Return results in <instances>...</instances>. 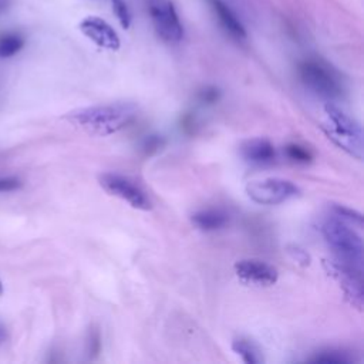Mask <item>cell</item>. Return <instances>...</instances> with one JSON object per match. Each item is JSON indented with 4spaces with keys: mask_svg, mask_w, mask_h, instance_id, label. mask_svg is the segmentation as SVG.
<instances>
[{
    "mask_svg": "<svg viewBox=\"0 0 364 364\" xmlns=\"http://www.w3.org/2000/svg\"><path fill=\"white\" fill-rule=\"evenodd\" d=\"M137 116L138 108L135 104L119 101L78 108L67 113L66 119L87 134L107 137L124 130Z\"/></svg>",
    "mask_w": 364,
    "mask_h": 364,
    "instance_id": "cell-1",
    "label": "cell"
},
{
    "mask_svg": "<svg viewBox=\"0 0 364 364\" xmlns=\"http://www.w3.org/2000/svg\"><path fill=\"white\" fill-rule=\"evenodd\" d=\"M322 234L336 261L363 272V239L354 227L333 215L324 220Z\"/></svg>",
    "mask_w": 364,
    "mask_h": 364,
    "instance_id": "cell-2",
    "label": "cell"
},
{
    "mask_svg": "<svg viewBox=\"0 0 364 364\" xmlns=\"http://www.w3.org/2000/svg\"><path fill=\"white\" fill-rule=\"evenodd\" d=\"M323 128L331 141L352 157L363 158V130L361 125L342 108L331 103L324 105Z\"/></svg>",
    "mask_w": 364,
    "mask_h": 364,
    "instance_id": "cell-3",
    "label": "cell"
},
{
    "mask_svg": "<svg viewBox=\"0 0 364 364\" xmlns=\"http://www.w3.org/2000/svg\"><path fill=\"white\" fill-rule=\"evenodd\" d=\"M299 76L307 89L326 98H338L343 94L339 76L320 60H304L299 64Z\"/></svg>",
    "mask_w": 364,
    "mask_h": 364,
    "instance_id": "cell-4",
    "label": "cell"
},
{
    "mask_svg": "<svg viewBox=\"0 0 364 364\" xmlns=\"http://www.w3.org/2000/svg\"><path fill=\"white\" fill-rule=\"evenodd\" d=\"M101 188L113 197L138 211H151L153 202L147 191L132 178L119 173H104L98 177Z\"/></svg>",
    "mask_w": 364,
    "mask_h": 364,
    "instance_id": "cell-5",
    "label": "cell"
},
{
    "mask_svg": "<svg viewBox=\"0 0 364 364\" xmlns=\"http://www.w3.org/2000/svg\"><path fill=\"white\" fill-rule=\"evenodd\" d=\"M248 197L259 205H279L299 197L300 188L285 178H262L249 181L245 188Z\"/></svg>",
    "mask_w": 364,
    "mask_h": 364,
    "instance_id": "cell-6",
    "label": "cell"
},
{
    "mask_svg": "<svg viewBox=\"0 0 364 364\" xmlns=\"http://www.w3.org/2000/svg\"><path fill=\"white\" fill-rule=\"evenodd\" d=\"M150 15L155 32L168 43H180L184 39V27L174 5L168 0H154Z\"/></svg>",
    "mask_w": 364,
    "mask_h": 364,
    "instance_id": "cell-7",
    "label": "cell"
},
{
    "mask_svg": "<svg viewBox=\"0 0 364 364\" xmlns=\"http://www.w3.org/2000/svg\"><path fill=\"white\" fill-rule=\"evenodd\" d=\"M324 268L327 273L339 284L346 297L358 309L363 306V281L361 270L347 266L339 261H324Z\"/></svg>",
    "mask_w": 364,
    "mask_h": 364,
    "instance_id": "cell-8",
    "label": "cell"
},
{
    "mask_svg": "<svg viewBox=\"0 0 364 364\" xmlns=\"http://www.w3.org/2000/svg\"><path fill=\"white\" fill-rule=\"evenodd\" d=\"M239 281L255 286H272L277 282L279 272L275 266L261 259H242L235 263Z\"/></svg>",
    "mask_w": 364,
    "mask_h": 364,
    "instance_id": "cell-9",
    "label": "cell"
},
{
    "mask_svg": "<svg viewBox=\"0 0 364 364\" xmlns=\"http://www.w3.org/2000/svg\"><path fill=\"white\" fill-rule=\"evenodd\" d=\"M80 31L98 47L116 51L121 46V40L117 32L105 20L97 16H90L84 19L80 23Z\"/></svg>",
    "mask_w": 364,
    "mask_h": 364,
    "instance_id": "cell-10",
    "label": "cell"
},
{
    "mask_svg": "<svg viewBox=\"0 0 364 364\" xmlns=\"http://www.w3.org/2000/svg\"><path fill=\"white\" fill-rule=\"evenodd\" d=\"M241 155L246 162L255 165L272 164L276 158L275 146L266 138H250L241 146Z\"/></svg>",
    "mask_w": 364,
    "mask_h": 364,
    "instance_id": "cell-11",
    "label": "cell"
},
{
    "mask_svg": "<svg viewBox=\"0 0 364 364\" xmlns=\"http://www.w3.org/2000/svg\"><path fill=\"white\" fill-rule=\"evenodd\" d=\"M222 27L236 40L246 39V29L234 10L223 0H208Z\"/></svg>",
    "mask_w": 364,
    "mask_h": 364,
    "instance_id": "cell-12",
    "label": "cell"
},
{
    "mask_svg": "<svg viewBox=\"0 0 364 364\" xmlns=\"http://www.w3.org/2000/svg\"><path fill=\"white\" fill-rule=\"evenodd\" d=\"M191 222L195 228L204 232H215L225 228L229 222V215L222 209H201L191 215Z\"/></svg>",
    "mask_w": 364,
    "mask_h": 364,
    "instance_id": "cell-13",
    "label": "cell"
},
{
    "mask_svg": "<svg viewBox=\"0 0 364 364\" xmlns=\"http://www.w3.org/2000/svg\"><path fill=\"white\" fill-rule=\"evenodd\" d=\"M232 350L246 364H259L263 360L262 356H261L259 349L254 343H252L250 340L243 339V338L235 339L232 342Z\"/></svg>",
    "mask_w": 364,
    "mask_h": 364,
    "instance_id": "cell-14",
    "label": "cell"
},
{
    "mask_svg": "<svg viewBox=\"0 0 364 364\" xmlns=\"http://www.w3.org/2000/svg\"><path fill=\"white\" fill-rule=\"evenodd\" d=\"M24 47V39L17 33H5L0 36V59H9Z\"/></svg>",
    "mask_w": 364,
    "mask_h": 364,
    "instance_id": "cell-15",
    "label": "cell"
},
{
    "mask_svg": "<svg viewBox=\"0 0 364 364\" xmlns=\"http://www.w3.org/2000/svg\"><path fill=\"white\" fill-rule=\"evenodd\" d=\"M350 360L352 358L347 356V353L342 350H334V349H329V350L316 353L311 358L312 363H326V364H346V363H350Z\"/></svg>",
    "mask_w": 364,
    "mask_h": 364,
    "instance_id": "cell-16",
    "label": "cell"
},
{
    "mask_svg": "<svg viewBox=\"0 0 364 364\" xmlns=\"http://www.w3.org/2000/svg\"><path fill=\"white\" fill-rule=\"evenodd\" d=\"M333 215L345 220L346 223H349V225L354 228L361 229L363 227V215L352 208H347L343 205H333Z\"/></svg>",
    "mask_w": 364,
    "mask_h": 364,
    "instance_id": "cell-17",
    "label": "cell"
},
{
    "mask_svg": "<svg viewBox=\"0 0 364 364\" xmlns=\"http://www.w3.org/2000/svg\"><path fill=\"white\" fill-rule=\"evenodd\" d=\"M285 153H286V157L296 164H309L313 159V154L311 153L309 148H306L300 144H295V143L286 146Z\"/></svg>",
    "mask_w": 364,
    "mask_h": 364,
    "instance_id": "cell-18",
    "label": "cell"
},
{
    "mask_svg": "<svg viewBox=\"0 0 364 364\" xmlns=\"http://www.w3.org/2000/svg\"><path fill=\"white\" fill-rule=\"evenodd\" d=\"M113 10L120 21V24L123 26V29H130L131 26V13L130 9L127 6V3L124 0H113Z\"/></svg>",
    "mask_w": 364,
    "mask_h": 364,
    "instance_id": "cell-19",
    "label": "cell"
},
{
    "mask_svg": "<svg viewBox=\"0 0 364 364\" xmlns=\"http://www.w3.org/2000/svg\"><path fill=\"white\" fill-rule=\"evenodd\" d=\"M289 255H291V258H292L296 263H299V265H302V266H307V265L311 263V257H309V254H307V252H306L304 249H302V248H299V246H291V248H289Z\"/></svg>",
    "mask_w": 364,
    "mask_h": 364,
    "instance_id": "cell-20",
    "label": "cell"
},
{
    "mask_svg": "<svg viewBox=\"0 0 364 364\" xmlns=\"http://www.w3.org/2000/svg\"><path fill=\"white\" fill-rule=\"evenodd\" d=\"M21 188V181L15 177H0V192H13Z\"/></svg>",
    "mask_w": 364,
    "mask_h": 364,
    "instance_id": "cell-21",
    "label": "cell"
},
{
    "mask_svg": "<svg viewBox=\"0 0 364 364\" xmlns=\"http://www.w3.org/2000/svg\"><path fill=\"white\" fill-rule=\"evenodd\" d=\"M219 97H220V93H219V90L218 89H215V87H205L204 90H201L200 92V100L202 101V103H207V104H214V103H216L218 100H219Z\"/></svg>",
    "mask_w": 364,
    "mask_h": 364,
    "instance_id": "cell-22",
    "label": "cell"
},
{
    "mask_svg": "<svg viewBox=\"0 0 364 364\" xmlns=\"http://www.w3.org/2000/svg\"><path fill=\"white\" fill-rule=\"evenodd\" d=\"M89 346H90V349H89V352H90V356L93 354V356H97L98 354V352H100V346H101V343H100V334H98V331H93L92 333V336H90V342H89Z\"/></svg>",
    "mask_w": 364,
    "mask_h": 364,
    "instance_id": "cell-23",
    "label": "cell"
},
{
    "mask_svg": "<svg viewBox=\"0 0 364 364\" xmlns=\"http://www.w3.org/2000/svg\"><path fill=\"white\" fill-rule=\"evenodd\" d=\"M161 147V138H158V135H151L146 139L144 143V148L147 151H155Z\"/></svg>",
    "mask_w": 364,
    "mask_h": 364,
    "instance_id": "cell-24",
    "label": "cell"
},
{
    "mask_svg": "<svg viewBox=\"0 0 364 364\" xmlns=\"http://www.w3.org/2000/svg\"><path fill=\"white\" fill-rule=\"evenodd\" d=\"M8 339V330L5 327V324L0 322V346H2Z\"/></svg>",
    "mask_w": 364,
    "mask_h": 364,
    "instance_id": "cell-25",
    "label": "cell"
},
{
    "mask_svg": "<svg viewBox=\"0 0 364 364\" xmlns=\"http://www.w3.org/2000/svg\"><path fill=\"white\" fill-rule=\"evenodd\" d=\"M9 5H10V0H0V15L8 10Z\"/></svg>",
    "mask_w": 364,
    "mask_h": 364,
    "instance_id": "cell-26",
    "label": "cell"
},
{
    "mask_svg": "<svg viewBox=\"0 0 364 364\" xmlns=\"http://www.w3.org/2000/svg\"><path fill=\"white\" fill-rule=\"evenodd\" d=\"M3 293V285H2V281H0V295Z\"/></svg>",
    "mask_w": 364,
    "mask_h": 364,
    "instance_id": "cell-27",
    "label": "cell"
}]
</instances>
